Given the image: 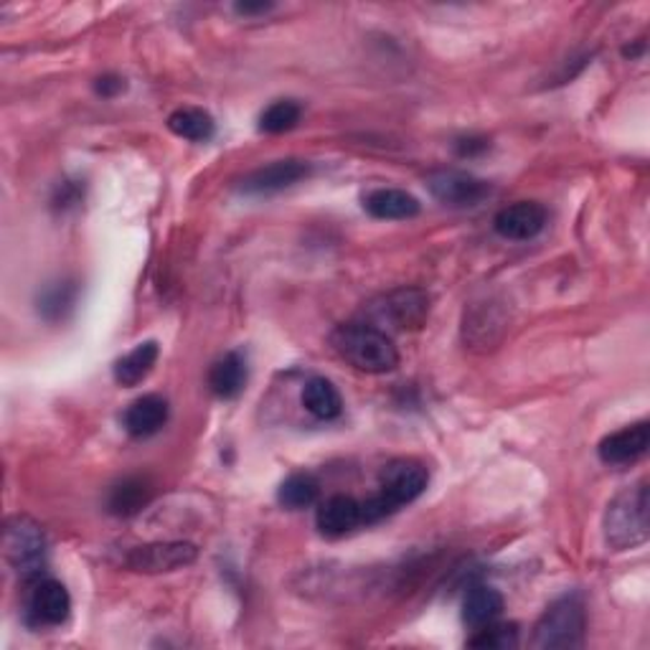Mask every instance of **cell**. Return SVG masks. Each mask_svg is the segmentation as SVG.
Segmentation results:
<instances>
[{
  "mask_svg": "<svg viewBox=\"0 0 650 650\" xmlns=\"http://www.w3.org/2000/svg\"><path fill=\"white\" fill-rule=\"evenodd\" d=\"M331 348L341 362L371 376L389 374L399 366V351L391 335L362 318L335 326L331 333Z\"/></svg>",
  "mask_w": 650,
  "mask_h": 650,
  "instance_id": "cell-1",
  "label": "cell"
},
{
  "mask_svg": "<svg viewBox=\"0 0 650 650\" xmlns=\"http://www.w3.org/2000/svg\"><path fill=\"white\" fill-rule=\"evenodd\" d=\"M429 483L427 468L417 463V460L399 458L381 470L379 477V493L371 498L362 500V519L364 527L387 519L399 508L417 500L425 493Z\"/></svg>",
  "mask_w": 650,
  "mask_h": 650,
  "instance_id": "cell-2",
  "label": "cell"
},
{
  "mask_svg": "<svg viewBox=\"0 0 650 650\" xmlns=\"http://www.w3.org/2000/svg\"><path fill=\"white\" fill-rule=\"evenodd\" d=\"M605 542L613 552L638 549L648 542L650 508H648V481L628 485L607 504L602 519Z\"/></svg>",
  "mask_w": 650,
  "mask_h": 650,
  "instance_id": "cell-3",
  "label": "cell"
},
{
  "mask_svg": "<svg viewBox=\"0 0 650 650\" xmlns=\"http://www.w3.org/2000/svg\"><path fill=\"white\" fill-rule=\"evenodd\" d=\"M587 613L577 594L552 602L534 625L531 646L539 650H571L584 646Z\"/></svg>",
  "mask_w": 650,
  "mask_h": 650,
  "instance_id": "cell-4",
  "label": "cell"
},
{
  "mask_svg": "<svg viewBox=\"0 0 650 650\" xmlns=\"http://www.w3.org/2000/svg\"><path fill=\"white\" fill-rule=\"evenodd\" d=\"M364 316L362 320L381 331H387V326L394 331H417L429 316V295L419 287L391 289L389 295L374 300Z\"/></svg>",
  "mask_w": 650,
  "mask_h": 650,
  "instance_id": "cell-5",
  "label": "cell"
},
{
  "mask_svg": "<svg viewBox=\"0 0 650 650\" xmlns=\"http://www.w3.org/2000/svg\"><path fill=\"white\" fill-rule=\"evenodd\" d=\"M3 554L23 577H36L46 559V534L31 516H11L3 529Z\"/></svg>",
  "mask_w": 650,
  "mask_h": 650,
  "instance_id": "cell-6",
  "label": "cell"
},
{
  "mask_svg": "<svg viewBox=\"0 0 650 650\" xmlns=\"http://www.w3.org/2000/svg\"><path fill=\"white\" fill-rule=\"evenodd\" d=\"M28 594H26V615L28 621L46 628V625H61L72 613V598H69L67 587L51 577H31Z\"/></svg>",
  "mask_w": 650,
  "mask_h": 650,
  "instance_id": "cell-7",
  "label": "cell"
},
{
  "mask_svg": "<svg viewBox=\"0 0 650 650\" xmlns=\"http://www.w3.org/2000/svg\"><path fill=\"white\" fill-rule=\"evenodd\" d=\"M196 557H199V549L188 542H155L135 546L125 564L140 575H168V571H178L193 564Z\"/></svg>",
  "mask_w": 650,
  "mask_h": 650,
  "instance_id": "cell-8",
  "label": "cell"
},
{
  "mask_svg": "<svg viewBox=\"0 0 650 650\" xmlns=\"http://www.w3.org/2000/svg\"><path fill=\"white\" fill-rule=\"evenodd\" d=\"M427 188L437 201L456 209L477 206V203L491 196L488 184L470 174H463V170H435L427 178Z\"/></svg>",
  "mask_w": 650,
  "mask_h": 650,
  "instance_id": "cell-9",
  "label": "cell"
},
{
  "mask_svg": "<svg viewBox=\"0 0 650 650\" xmlns=\"http://www.w3.org/2000/svg\"><path fill=\"white\" fill-rule=\"evenodd\" d=\"M310 163L300 161V158H285V161H275L270 166H262L252 170V174L241 178L239 191L247 196H270V193H280L285 188L300 184L303 178L310 176Z\"/></svg>",
  "mask_w": 650,
  "mask_h": 650,
  "instance_id": "cell-10",
  "label": "cell"
},
{
  "mask_svg": "<svg viewBox=\"0 0 650 650\" xmlns=\"http://www.w3.org/2000/svg\"><path fill=\"white\" fill-rule=\"evenodd\" d=\"M546 209L539 201H516L511 206L500 209L493 218V229L504 239L529 241L539 237L546 226Z\"/></svg>",
  "mask_w": 650,
  "mask_h": 650,
  "instance_id": "cell-11",
  "label": "cell"
},
{
  "mask_svg": "<svg viewBox=\"0 0 650 650\" xmlns=\"http://www.w3.org/2000/svg\"><path fill=\"white\" fill-rule=\"evenodd\" d=\"M648 445H650V425L643 419V422H636V425L617 429L613 435H607L605 440L598 445V456L605 465H630L646 456Z\"/></svg>",
  "mask_w": 650,
  "mask_h": 650,
  "instance_id": "cell-12",
  "label": "cell"
},
{
  "mask_svg": "<svg viewBox=\"0 0 650 650\" xmlns=\"http://www.w3.org/2000/svg\"><path fill=\"white\" fill-rule=\"evenodd\" d=\"M316 523L320 534L326 536H343L348 531L364 527L362 519V500L351 496H333L318 506Z\"/></svg>",
  "mask_w": 650,
  "mask_h": 650,
  "instance_id": "cell-13",
  "label": "cell"
},
{
  "mask_svg": "<svg viewBox=\"0 0 650 650\" xmlns=\"http://www.w3.org/2000/svg\"><path fill=\"white\" fill-rule=\"evenodd\" d=\"M364 209L381 222H402L419 214V199L402 188H376L364 196Z\"/></svg>",
  "mask_w": 650,
  "mask_h": 650,
  "instance_id": "cell-14",
  "label": "cell"
},
{
  "mask_svg": "<svg viewBox=\"0 0 650 650\" xmlns=\"http://www.w3.org/2000/svg\"><path fill=\"white\" fill-rule=\"evenodd\" d=\"M122 422L132 437H151L168 422V402L161 394L140 397L128 406Z\"/></svg>",
  "mask_w": 650,
  "mask_h": 650,
  "instance_id": "cell-15",
  "label": "cell"
},
{
  "mask_svg": "<svg viewBox=\"0 0 650 650\" xmlns=\"http://www.w3.org/2000/svg\"><path fill=\"white\" fill-rule=\"evenodd\" d=\"M209 387L218 399L239 397L247 387V358L239 351H229L209 371Z\"/></svg>",
  "mask_w": 650,
  "mask_h": 650,
  "instance_id": "cell-16",
  "label": "cell"
},
{
  "mask_svg": "<svg viewBox=\"0 0 650 650\" xmlns=\"http://www.w3.org/2000/svg\"><path fill=\"white\" fill-rule=\"evenodd\" d=\"M504 613V594L496 587L475 584L463 600V623L470 630L485 628V625L496 623Z\"/></svg>",
  "mask_w": 650,
  "mask_h": 650,
  "instance_id": "cell-17",
  "label": "cell"
},
{
  "mask_svg": "<svg viewBox=\"0 0 650 650\" xmlns=\"http://www.w3.org/2000/svg\"><path fill=\"white\" fill-rule=\"evenodd\" d=\"M151 498H153V485L147 483V477H138V475L125 477V481L113 485V491H109L107 508L109 513L128 519V516H135L138 511H143V508L151 504Z\"/></svg>",
  "mask_w": 650,
  "mask_h": 650,
  "instance_id": "cell-18",
  "label": "cell"
},
{
  "mask_svg": "<svg viewBox=\"0 0 650 650\" xmlns=\"http://www.w3.org/2000/svg\"><path fill=\"white\" fill-rule=\"evenodd\" d=\"M158 343L155 341H145L140 343L130 351V354H125L122 358H117L115 364V381L120 383V387H138L140 381L147 379V374L153 371L155 362H158Z\"/></svg>",
  "mask_w": 650,
  "mask_h": 650,
  "instance_id": "cell-19",
  "label": "cell"
},
{
  "mask_svg": "<svg viewBox=\"0 0 650 650\" xmlns=\"http://www.w3.org/2000/svg\"><path fill=\"white\" fill-rule=\"evenodd\" d=\"M303 406L308 410L316 419H335L341 417L343 412V397L341 391L335 389L333 381L323 379V376H316L303 387Z\"/></svg>",
  "mask_w": 650,
  "mask_h": 650,
  "instance_id": "cell-20",
  "label": "cell"
},
{
  "mask_svg": "<svg viewBox=\"0 0 650 650\" xmlns=\"http://www.w3.org/2000/svg\"><path fill=\"white\" fill-rule=\"evenodd\" d=\"M168 130L178 138L191 140V143H206V140L214 138L216 122L206 109L181 107L168 115Z\"/></svg>",
  "mask_w": 650,
  "mask_h": 650,
  "instance_id": "cell-21",
  "label": "cell"
},
{
  "mask_svg": "<svg viewBox=\"0 0 650 650\" xmlns=\"http://www.w3.org/2000/svg\"><path fill=\"white\" fill-rule=\"evenodd\" d=\"M320 485L310 473H295L289 475L287 481H282L277 491V500L289 511H300V508H308L318 500Z\"/></svg>",
  "mask_w": 650,
  "mask_h": 650,
  "instance_id": "cell-22",
  "label": "cell"
},
{
  "mask_svg": "<svg viewBox=\"0 0 650 650\" xmlns=\"http://www.w3.org/2000/svg\"><path fill=\"white\" fill-rule=\"evenodd\" d=\"M303 107L295 99H277L260 115V130L268 135H282L300 122Z\"/></svg>",
  "mask_w": 650,
  "mask_h": 650,
  "instance_id": "cell-23",
  "label": "cell"
},
{
  "mask_svg": "<svg viewBox=\"0 0 650 650\" xmlns=\"http://www.w3.org/2000/svg\"><path fill=\"white\" fill-rule=\"evenodd\" d=\"M74 300H76L74 282L59 280V282H54V285L46 287L42 295H38V312H42L46 320H59V318H64V312L72 308Z\"/></svg>",
  "mask_w": 650,
  "mask_h": 650,
  "instance_id": "cell-24",
  "label": "cell"
},
{
  "mask_svg": "<svg viewBox=\"0 0 650 650\" xmlns=\"http://www.w3.org/2000/svg\"><path fill=\"white\" fill-rule=\"evenodd\" d=\"M470 648H488V650H508L519 646V630L511 623H491L485 628H477L475 636L468 640Z\"/></svg>",
  "mask_w": 650,
  "mask_h": 650,
  "instance_id": "cell-25",
  "label": "cell"
},
{
  "mask_svg": "<svg viewBox=\"0 0 650 650\" xmlns=\"http://www.w3.org/2000/svg\"><path fill=\"white\" fill-rule=\"evenodd\" d=\"M94 92H97L99 97H107V99L117 97V94L125 92V80L117 74H105L94 82Z\"/></svg>",
  "mask_w": 650,
  "mask_h": 650,
  "instance_id": "cell-26",
  "label": "cell"
},
{
  "mask_svg": "<svg viewBox=\"0 0 650 650\" xmlns=\"http://www.w3.org/2000/svg\"><path fill=\"white\" fill-rule=\"evenodd\" d=\"M485 147H488V143H485V140H477V138H468V140H460V143H458V153H460V155H463V158H465V155H468V158H470V155H475V153H483V151H485Z\"/></svg>",
  "mask_w": 650,
  "mask_h": 650,
  "instance_id": "cell-27",
  "label": "cell"
},
{
  "mask_svg": "<svg viewBox=\"0 0 650 650\" xmlns=\"http://www.w3.org/2000/svg\"><path fill=\"white\" fill-rule=\"evenodd\" d=\"M272 11V3H237V13L241 15H260Z\"/></svg>",
  "mask_w": 650,
  "mask_h": 650,
  "instance_id": "cell-28",
  "label": "cell"
}]
</instances>
